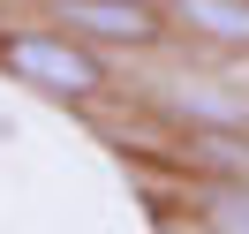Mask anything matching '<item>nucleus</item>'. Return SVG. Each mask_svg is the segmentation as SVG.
Returning a JSON list of instances; mask_svg holds the SVG:
<instances>
[{
    "label": "nucleus",
    "instance_id": "39448f33",
    "mask_svg": "<svg viewBox=\"0 0 249 234\" xmlns=\"http://www.w3.org/2000/svg\"><path fill=\"white\" fill-rule=\"evenodd\" d=\"M204 151H212V159H227V166H242V174H249V144H242V136H204Z\"/></svg>",
    "mask_w": 249,
    "mask_h": 234
},
{
    "label": "nucleus",
    "instance_id": "f257e3e1",
    "mask_svg": "<svg viewBox=\"0 0 249 234\" xmlns=\"http://www.w3.org/2000/svg\"><path fill=\"white\" fill-rule=\"evenodd\" d=\"M0 68H16L31 91L46 98H91L98 83H106V68L91 61V46H83L76 31L53 38V31H16V38H0Z\"/></svg>",
    "mask_w": 249,
    "mask_h": 234
},
{
    "label": "nucleus",
    "instance_id": "7ed1b4c3",
    "mask_svg": "<svg viewBox=\"0 0 249 234\" xmlns=\"http://www.w3.org/2000/svg\"><path fill=\"white\" fill-rule=\"evenodd\" d=\"M174 16L219 46H249V0H174Z\"/></svg>",
    "mask_w": 249,
    "mask_h": 234
},
{
    "label": "nucleus",
    "instance_id": "f03ea898",
    "mask_svg": "<svg viewBox=\"0 0 249 234\" xmlns=\"http://www.w3.org/2000/svg\"><path fill=\"white\" fill-rule=\"evenodd\" d=\"M53 16L76 38H106V46H151L159 38V8H143V0H53Z\"/></svg>",
    "mask_w": 249,
    "mask_h": 234
},
{
    "label": "nucleus",
    "instance_id": "20e7f679",
    "mask_svg": "<svg viewBox=\"0 0 249 234\" xmlns=\"http://www.w3.org/2000/svg\"><path fill=\"white\" fill-rule=\"evenodd\" d=\"M204 227L212 234H249V197H212L204 204Z\"/></svg>",
    "mask_w": 249,
    "mask_h": 234
}]
</instances>
